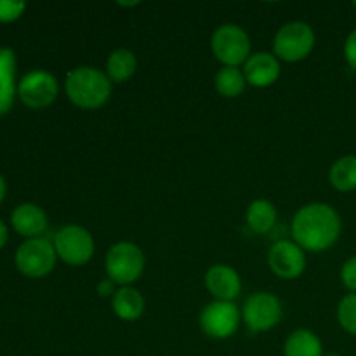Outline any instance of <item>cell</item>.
Instances as JSON below:
<instances>
[{
  "label": "cell",
  "mask_w": 356,
  "mask_h": 356,
  "mask_svg": "<svg viewBox=\"0 0 356 356\" xmlns=\"http://www.w3.org/2000/svg\"><path fill=\"white\" fill-rule=\"evenodd\" d=\"M341 282L350 292H356V256L344 261L341 268Z\"/></svg>",
  "instance_id": "cell-24"
},
{
  "label": "cell",
  "mask_w": 356,
  "mask_h": 356,
  "mask_svg": "<svg viewBox=\"0 0 356 356\" xmlns=\"http://www.w3.org/2000/svg\"><path fill=\"white\" fill-rule=\"evenodd\" d=\"M117 291H118V285L115 284L113 280H110L108 277L97 282V285H96L97 296H99V298H103V299H111Z\"/></svg>",
  "instance_id": "cell-26"
},
{
  "label": "cell",
  "mask_w": 356,
  "mask_h": 356,
  "mask_svg": "<svg viewBox=\"0 0 356 356\" xmlns=\"http://www.w3.org/2000/svg\"><path fill=\"white\" fill-rule=\"evenodd\" d=\"M278 219L277 207L266 198H256L249 204L245 211V222L257 235H266L275 228Z\"/></svg>",
  "instance_id": "cell-18"
},
{
  "label": "cell",
  "mask_w": 356,
  "mask_h": 356,
  "mask_svg": "<svg viewBox=\"0 0 356 356\" xmlns=\"http://www.w3.org/2000/svg\"><path fill=\"white\" fill-rule=\"evenodd\" d=\"M205 289L216 301L233 302L242 292V278L229 264H212L204 277Z\"/></svg>",
  "instance_id": "cell-12"
},
{
  "label": "cell",
  "mask_w": 356,
  "mask_h": 356,
  "mask_svg": "<svg viewBox=\"0 0 356 356\" xmlns=\"http://www.w3.org/2000/svg\"><path fill=\"white\" fill-rule=\"evenodd\" d=\"M292 240L305 252H325L343 232L341 216L332 205L313 202L298 209L291 225Z\"/></svg>",
  "instance_id": "cell-1"
},
{
  "label": "cell",
  "mask_w": 356,
  "mask_h": 356,
  "mask_svg": "<svg viewBox=\"0 0 356 356\" xmlns=\"http://www.w3.org/2000/svg\"><path fill=\"white\" fill-rule=\"evenodd\" d=\"M54 243L58 259L68 266H86L96 252V242L92 233L80 225H66L54 233Z\"/></svg>",
  "instance_id": "cell-7"
},
{
  "label": "cell",
  "mask_w": 356,
  "mask_h": 356,
  "mask_svg": "<svg viewBox=\"0 0 356 356\" xmlns=\"http://www.w3.org/2000/svg\"><path fill=\"white\" fill-rule=\"evenodd\" d=\"M59 82L47 70H31L17 83V97L31 110L47 108L58 99Z\"/></svg>",
  "instance_id": "cell-10"
},
{
  "label": "cell",
  "mask_w": 356,
  "mask_h": 356,
  "mask_svg": "<svg viewBox=\"0 0 356 356\" xmlns=\"http://www.w3.org/2000/svg\"><path fill=\"white\" fill-rule=\"evenodd\" d=\"M284 356H323L322 339L309 329H298L285 339Z\"/></svg>",
  "instance_id": "cell-19"
},
{
  "label": "cell",
  "mask_w": 356,
  "mask_h": 356,
  "mask_svg": "<svg viewBox=\"0 0 356 356\" xmlns=\"http://www.w3.org/2000/svg\"><path fill=\"white\" fill-rule=\"evenodd\" d=\"M337 322L351 336H356V292H350L337 306Z\"/></svg>",
  "instance_id": "cell-22"
},
{
  "label": "cell",
  "mask_w": 356,
  "mask_h": 356,
  "mask_svg": "<svg viewBox=\"0 0 356 356\" xmlns=\"http://www.w3.org/2000/svg\"><path fill=\"white\" fill-rule=\"evenodd\" d=\"M306 252L294 240H278L268 250V266L280 280H298L306 271Z\"/></svg>",
  "instance_id": "cell-11"
},
{
  "label": "cell",
  "mask_w": 356,
  "mask_h": 356,
  "mask_svg": "<svg viewBox=\"0 0 356 356\" xmlns=\"http://www.w3.org/2000/svg\"><path fill=\"white\" fill-rule=\"evenodd\" d=\"M7 240H9V229H7L6 222L0 219V249H2V247H6Z\"/></svg>",
  "instance_id": "cell-27"
},
{
  "label": "cell",
  "mask_w": 356,
  "mask_h": 356,
  "mask_svg": "<svg viewBox=\"0 0 356 356\" xmlns=\"http://www.w3.org/2000/svg\"><path fill=\"white\" fill-rule=\"evenodd\" d=\"M247 86L266 89L280 79L282 65L273 52H254L242 66Z\"/></svg>",
  "instance_id": "cell-13"
},
{
  "label": "cell",
  "mask_w": 356,
  "mask_h": 356,
  "mask_svg": "<svg viewBox=\"0 0 356 356\" xmlns=\"http://www.w3.org/2000/svg\"><path fill=\"white\" fill-rule=\"evenodd\" d=\"M10 225L17 235L24 236V240L38 238L45 233L49 226L47 214L37 204H21L10 214Z\"/></svg>",
  "instance_id": "cell-14"
},
{
  "label": "cell",
  "mask_w": 356,
  "mask_h": 356,
  "mask_svg": "<svg viewBox=\"0 0 356 356\" xmlns=\"http://www.w3.org/2000/svg\"><path fill=\"white\" fill-rule=\"evenodd\" d=\"M200 329L207 337L216 341H226L233 337L242 323V312L235 302L212 301L200 312Z\"/></svg>",
  "instance_id": "cell-9"
},
{
  "label": "cell",
  "mask_w": 356,
  "mask_h": 356,
  "mask_svg": "<svg viewBox=\"0 0 356 356\" xmlns=\"http://www.w3.org/2000/svg\"><path fill=\"white\" fill-rule=\"evenodd\" d=\"M323 356H341V355H337V353H329V355H323Z\"/></svg>",
  "instance_id": "cell-30"
},
{
  "label": "cell",
  "mask_w": 356,
  "mask_h": 356,
  "mask_svg": "<svg viewBox=\"0 0 356 356\" xmlns=\"http://www.w3.org/2000/svg\"><path fill=\"white\" fill-rule=\"evenodd\" d=\"M214 87L219 96L226 99H235L242 96L247 87V80L243 76L242 68H232V66H222L214 76Z\"/></svg>",
  "instance_id": "cell-21"
},
{
  "label": "cell",
  "mask_w": 356,
  "mask_h": 356,
  "mask_svg": "<svg viewBox=\"0 0 356 356\" xmlns=\"http://www.w3.org/2000/svg\"><path fill=\"white\" fill-rule=\"evenodd\" d=\"M26 10L24 2H10V0H0V23H14L19 19Z\"/></svg>",
  "instance_id": "cell-23"
},
{
  "label": "cell",
  "mask_w": 356,
  "mask_h": 356,
  "mask_svg": "<svg viewBox=\"0 0 356 356\" xmlns=\"http://www.w3.org/2000/svg\"><path fill=\"white\" fill-rule=\"evenodd\" d=\"M344 59L350 65V68L356 72V30L351 31L344 42Z\"/></svg>",
  "instance_id": "cell-25"
},
{
  "label": "cell",
  "mask_w": 356,
  "mask_h": 356,
  "mask_svg": "<svg viewBox=\"0 0 356 356\" xmlns=\"http://www.w3.org/2000/svg\"><path fill=\"white\" fill-rule=\"evenodd\" d=\"M108 79L111 83H125L136 75L138 72V56L131 49H115L106 59V66H104Z\"/></svg>",
  "instance_id": "cell-17"
},
{
  "label": "cell",
  "mask_w": 356,
  "mask_h": 356,
  "mask_svg": "<svg viewBox=\"0 0 356 356\" xmlns=\"http://www.w3.org/2000/svg\"><path fill=\"white\" fill-rule=\"evenodd\" d=\"M211 49L214 58L222 66L232 68L243 66L252 54L249 33L235 23H225L216 28L211 38Z\"/></svg>",
  "instance_id": "cell-4"
},
{
  "label": "cell",
  "mask_w": 356,
  "mask_h": 356,
  "mask_svg": "<svg viewBox=\"0 0 356 356\" xmlns=\"http://www.w3.org/2000/svg\"><path fill=\"white\" fill-rule=\"evenodd\" d=\"M17 59L10 47H0V117L9 113L17 96Z\"/></svg>",
  "instance_id": "cell-15"
},
{
  "label": "cell",
  "mask_w": 356,
  "mask_h": 356,
  "mask_svg": "<svg viewBox=\"0 0 356 356\" xmlns=\"http://www.w3.org/2000/svg\"><path fill=\"white\" fill-rule=\"evenodd\" d=\"M146 309V299L136 287H118L111 298V312L122 322H138Z\"/></svg>",
  "instance_id": "cell-16"
},
{
  "label": "cell",
  "mask_w": 356,
  "mask_h": 356,
  "mask_svg": "<svg viewBox=\"0 0 356 356\" xmlns=\"http://www.w3.org/2000/svg\"><path fill=\"white\" fill-rule=\"evenodd\" d=\"M353 6H355V7H356V0H355V2H353Z\"/></svg>",
  "instance_id": "cell-31"
},
{
  "label": "cell",
  "mask_w": 356,
  "mask_h": 356,
  "mask_svg": "<svg viewBox=\"0 0 356 356\" xmlns=\"http://www.w3.org/2000/svg\"><path fill=\"white\" fill-rule=\"evenodd\" d=\"M316 44V35L312 24L305 21L285 23L273 38V54L278 61L299 63L305 61L313 52Z\"/></svg>",
  "instance_id": "cell-5"
},
{
  "label": "cell",
  "mask_w": 356,
  "mask_h": 356,
  "mask_svg": "<svg viewBox=\"0 0 356 356\" xmlns=\"http://www.w3.org/2000/svg\"><path fill=\"white\" fill-rule=\"evenodd\" d=\"M65 92L73 106L87 111L99 110L110 101L113 83L104 70L82 65L66 73Z\"/></svg>",
  "instance_id": "cell-2"
},
{
  "label": "cell",
  "mask_w": 356,
  "mask_h": 356,
  "mask_svg": "<svg viewBox=\"0 0 356 356\" xmlns=\"http://www.w3.org/2000/svg\"><path fill=\"white\" fill-rule=\"evenodd\" d=\"M118 6L120 7H136V6H139V2H118Z\"/></svg>",
  "instance_id": "cell-29"
},
{
  "label": "cell",
  "mask_w": 356,
  "mask_h": 356,
  "mask_svg": "<svg viewBox=\"0 0 356 356\" xmlns=\"http://www.w3.org/2000/svg\"><path fill=\"white\" fill-rule=\"evenodd\" d=\"M284 318V306L275 294L257 291L245 299L242 308V322L250 332H268Z\"/></svg>",
  "instance_id": "cell-8"
},
{
  "label": "cell",
  "mask_w": 356,
  "mask_h": 356,
  "mask_svg": "<svg viewBox=\"0 0 356 356\" xmlns=\"http://www.w3.org/2000/svg\"><path fill=\"white\" fill-rule=\"evenodd\" d=\"M146 257L141 247L134 242H117L106 250L104 271L118 287H132L143 277Z\"/></svg>",
  "instance_id": "cell-3"
},
{
  "label": "cell",
  "mask_w": 356,
  "mask_h": 356,
  "mask_svg": "<svg viewBox=\"0 0 356 356\" xmlns=\"http://www.w3.org/2000/svg\"><path fill=\"white\" fill-rule=\"evenodd\" d=\"M6 195H7V183H6V179H3L2 174H0V204L3 202Z\"/></svg>",
  "instance_id": "cell-28"
},
{
  "label": "cell",
  "mask_w": 356,
  "mask_h": 356,
  "mask_svg": "<svg viewBox=\"0 0 356 356\" xmlns=\"http://www.w3.org/2000/svg\"><path fill=\"white\" fill-rule=\"evenodd\" d=\"M329 183L341 193L356 190V155H344L332 163L329 170Z\"/></svg>",
  "instance_id": "cell-20"
},
{
  "label": "cell",
  "mask_w": 356,
  "mask_h": 356,
  "mask_svg": "<svg viewBox=\"0 0 356 356\" xmlns=\"http://www.w3.org/2000/svg\"><path fill=\"white\" fill-rule=\"evenodd\" d=\"M56 263H58V254H56L54 243L45 236L24 240L14 254V264L17 271L31 280L51 275Z\"/></svg>",
  "instance_id": "cell-6"
}]
</instances>
